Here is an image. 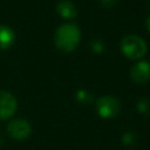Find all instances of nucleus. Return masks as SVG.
I'll return each instance as SVG.
<instances>
[{"instance_id": "f257e3e1", "label": "nucleus", "mask_w": 150, "mask_h": 150, "mask_svg": "<svg viewBox=\"0 0 150 150\" xmlns=\"http://www.w3.org/2000/svg\"><path fill=\"white\" fill-rule=\"evenodd\" d=\"M81 41V30L74 22H64L60 25L54 34V42L59 50L63 53L74 52Z\"/></svg>"}, {"instance_id": "f03ea898", "label": "nucleus", "mask_w": 150, "mask_h": 150, "mask_svg": "<svg viewBox=\"0 0 150 150\" xmlns=\"http://www.w3.org/2000/svg\"><path fill=\"white\" fill-rule=\"evenodd\" d=\"M121 52L129 60H142L148 53V45L141 36L129 34L121 41Z\"/></svg>"}, {"instance_id": "7ed1b4c3", "label": "nucleus", "mask_w": 150, "mask_h": 150, "mask_svg": "<svg viewBox=\"0 0 150 150\" xmlns=\"http://www.w3.org/2000/svg\"><path fill=\"white\" fill-rule=\"evenodd\" d=\"M122 105L117 97L111 95H103L95 102V110L97 115L103 120H111L118 116Z\"/></svg>"}, {"instance_id": "20e7f679", "label": "nucleus", "mask_w": 150, "mask_h": 150, "mask_svg": "<svg viewBox=\"0 0 150 150\" xmlns=\"http://www.w3.org/2000/svg\"><path fill=\"white\" fill-rule=\"evenodd\" d=\"M6 130L11 138L15 141H25L30 137L33 132V127L26 118L16 117V118L9 120V122L7 123Z\"/></svg>"}, {"instance_id": "39448f33", "label": "nucleus", "mask_w": 150, "mask_h": 150, "mask_svg": "<svg viewBox=\"0 0 150 150\" xmlns=\"http://www.w3.org/2000/svg\"><path fill=\"white\" fill-rule=\"evenodd\" d=\"M16 110V97L8 90H0V121L12 120Z\"/></svg>"}, {"instance_id": "423d86ee", "label": "nucleus", "mask_w": 150, "mask_h": 150, "mask_svg": "<svg viewBox=\"0 0 150 150\" xmlns=\"http://www.w3.org/2000/svg\"><path fill=\"white\" fill-rule=\"evenodd\" d=\"M130 77L136 84H144L150 80V61L139 60L130 69Z\"/></svg>"}, {"instance_id": "0eeeda50", "label": "nucleus", "mask_w": 150, "mask_h": 150, "mask_svg": "<svg viewBox=\"0 0 150 150\" xmlns=\"http://www.w3.org/2000/svg\"><path fill=\"white\" fill-rule=\"evenodd\" d=\"M56 13L63 20H74L77 16V8L70 0H61L56 5Z\"/></svg>"}, {"instance_id": "6e6552de", "label": "nucleus", "mask_w": 150, "mask_h": 150, "mask_svg": "<svg viewBox=\"0 0 150 150\" xmlns=\"http://www.w3.org/2000/svg\"><path fill=\"white\" fill-rule=\"evenodd\" d=\"M15 43V33L7 25H0V50L9 49Z\"/></svg>"}, {"instance_id": "1a4fd4ad", "label": "nucleus", "mask_w": 150, "mask_h": 150, "mask_svg": "<svg viewBox=\"0 0 150 150\" xmlns=\"http://www.w3.org/2000/svg\"><path fill=\"white\" fill-rule=\"evenodd\" d=\"M75 98H76L77 102L86 104V103L91 102L93 96H91V94L88 90H86V89H79L76 91V94H75Z\"/></svg>"}, {"instance_id": "9d476101", "label": "nucleus", "mask_w": 150, "mask_h": 150, "mask_svg": "<svg viewBox=\"0 0 150 150\" xmlns=\"http://www.w3.org/2000/svg\"><path fill=\"white\" fill-rule=\"evenodd\" d=\"M90 47H91V50H93L94 53H96V54H101V53L103 52V49H104L103 42H102L100 39H97V38H95V39L91 40Z\"/></svg>"}, {"instance_id": "9b49d317", "label": "nucleus", "mask_w": 150, "mask_h": 150, "mask_svg": "<svg viewBox=\"0 0 150 150\" xmlns=\"http://www.w3.org/2000/svg\"><path fill=\"white\" fill-rule=\"evenodd\" d=\"M122 141H123L124 145H131L134 143V141H135V134L131 132V131L125 132L123 135V137H122Z\"/></svg>"}, {"instance_id": "f8f14e48", "label": "nucleus", "mask_w": 150, "mask_h": 150, "mask_svg": "<svg viewBox=\"0 0 150 150\" xmlns=\"http://www.w3.org/2000/svg\"><path fill=\"white\" fill-rule=\"evenodd\" d=\"M150 107V103H149V101L146 100V98H142V100H139L138 101V103H137V108H138V110L141 111V112H146L148 111V108Z\"/></svg>"}, {"instance_id": "ddd939ff", "label": "nucleus", "mask_w": 150, "mask_h": 150, "mask_svg": "<svg viewBox=\"0 0 150 150\" xmlns=\"http://www.w3.org/2000/svg\"><path fill=\"white\" fill-rule=\"evenodd\" d=\"M116 1L117 0H100V4L105 8H111L116 4Z\"/></svg>"}, {"instance_id": "4468645a", "label": "nucleus", "mask_w": 150, "mask_h": 150, "mask_svg": "<svg viewBox=\"0 0 150 150\" xmlns=\"http://www.w3.org/2000/svg\"><path fill=\"white\" fill-rule=\"evenodd\" d=\"M145 28H146V30L150 33V15L146 18V20H145Z\"/></svg>"}]
</instances>
